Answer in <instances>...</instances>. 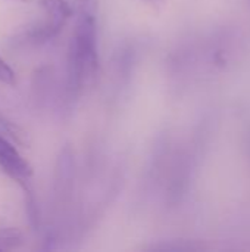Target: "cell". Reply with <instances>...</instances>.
<instances>
[{"label":"cell","instance_id":"cell-1","mask_svg":"<svg viewBox=\"0 0 250 252\" xmlns=\"http://www.w3.org/2000/svg\"><path fill=\"white\" fill-rule=\"evenodd\" d=\"M77 22L68 52L69 87L78 92L97 69V28L94 0H77Z\"/></svg>","mask_w":250,"mask_h":252},{"label":"cell","instance_id":"cell-2","mask_svg":"<svg viewBox=\"0 0 250 252\" xmlns=\"http://www.w3.org/2000/svg\"><path fill=\"white\" fill-rule=\"evenodd\" d=\"M38 4L44 10V21L40 22L29 35L41 43L62 31L65 22L72 15V7L68 0H38Z\"/></svg>","mask_w":250,"mask_h":252},{"label":"cell","instance_id":"cell-3","mask_svg":"<svg viewBox=\"0 0 250 252\" xmlns=\"http://www.w3.org/2000/svg\"><path fill=\"white\" fill-rule=\"evenodd\" d=\"M0 170L21 188H29L34 170L31 164L19 154L15 142L0 134Z\"/></svg>","mask_w":250,"mask_h":252},{"label":"cell","instance_id":"cell-4","mask_svg":"<svg viewBox=\"0 0 250 252\" xmlns=\"http://www.w3.org/2000/svg\"><path fill=\"white\" fill-rule=\"evenodd\" d=\"M22 233L15 227L0 229V251L18 248L22 244Z\"/></svg>","mask_w":250,"mask_h":252},{"label":"cell","instance_id":"cell-5","mask_svg":"<svg viewBox=\"0 0 250 252\" xmlns=\"http://www.w3.org/2000/svg\"><path fill=\"white\" fill-rule=\"evenodd\" d=\"M0 134L9 137L10 140H13L15 143H19V145L25 142L24 133L1 112V109H0Z\"/></svg>","mask_w":250,"mask_h":252},{"label":"cell","instance_id":"cell-6","mask_svg":"<svg viewBox=\"0 0 250 252\" xmlns=\"http://www.w3.org/2000/svg\"><path fill=\"white\" fill-rule=\"evenodd\" d=\"M0 83H3L6 86H15L16 84L15 71L1 56H0Z\"/></svg>","mask_w":250,"mask_h":252},{"label":"cell","instance_id":"cell-7","mask_svg":"<svg viewBox=\"0 0 250 252\" xmlns=\"http://www.w3.org/2000/svg\"><path fill=\"white\" fill-rule=\"evenodd\" d=\"M13 1H22V3H28V1H32V0H13Z\"/></svg>","mask_w":250,"mask_h":252},{"label":"cell","instance_id":"cell-8","mask_svg":"<svg viewBox=\"0 0 250 252\" xmlns=\"http://www.w3.org/2000/svg\"><path fill=\"white\" fill-rule=\"evenodd\" d=\"M150 3H156V1H159V0H149Z\"/></svg>","mask_w":250,"mask_h":252}]
</instances>
